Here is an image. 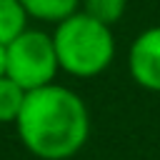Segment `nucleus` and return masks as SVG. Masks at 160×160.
Returning <instances> with one entry per match:
<instances>
[{"label":"nucleus","mask_w":160,"mask_h":160,"mask_svg":"<svg viewBox=\"0 0 160 160\" xmlns=\"http://www.w3.org/2000/svg\"><path fill=\"white\" fill-rule=\"evenodd\" d=\"M5 50H8V78L15 80L22 90L30 92L55 82L60 62L52 35L42 30H25L10 45H5Z\"/></svg>","instance_id":"obj_3"},{"label":"nucleus","mask_w":160,"mask_h":160,"mask_svg":"<svg viewBox=\"0 0 160 160\" xmlns=\"http://www.w3.org/2000/svg\"><path fill=\"white\" fill-rule=\"evenodd\" d=\"M8 75V50L5 45H0V78Z\"/></svg>","instance_id":"obj_9"},{"label":"nucleus","mask_w":160,"mask_h":160,"mask_svg":"<svg viewBox=\"0 0 160 160\" xmlns=\"http://www.w3.org/2000/svg\"><path fill=\"white\" fill-rule=\"evenodd\" d=\"M18 138L40 160H70L90 138V112L82 98L58 82L30 90L15 120Z\"/></svg>","instance_id":"obj_1"},{"label":"nucleus","mask_w":160,"mask_h":160,"mask_svg":"<svg viewBox=\"0 0 160 160\" xmlns=\"http://www.w3.org/2000/svg\"><path fill=\"white\" fill-rule=\"evenodd\" d=\"M52 42L60 70L72 78H95L105 72L115 58V38L110 25L98 22L82 10L55 25Z\"/></svg>","instance_id":"obj_2"},{"label":"nucleus","mask_w":160,"mask_h":160,"mask_svg":"<svg viewBox=\"0 0 160 160\" xmlns=\"http://www.w3.org/2000/svg\"><path fill=\"white\" fill-rule=\"evenodd\" d=\"M28 30V12L20 0H0V45H10Z\"/></svg>","instance_id":"obj_6"},{"label":"nucleus","mask_w":160,"mask_h":160,"mask_svg":"<svg viewBox=\"0 0 160 160\" xmlns=\"http://www.w3.org/2000/svg\"><path fill=\"white\" fill-rule=\"evenodd\" d=\"M130 78L152 92H160V25L142 30L128 52Z\"/></svg>","instance_id":"obj_4"},{"label":"nucleus","mask_w":160,"mask_h":160,"mask_svg":"<svg viewBox=\"0 0 160 160\" xmlns=\"http://www.w3.org/2000/svg\"><path fill=\"white\" fill-rule=\"evenodd\" d=\"M25 95L28 90H22L15 80H10L8 75L0 78V122H15L22 105H25Z\"/></svg>","instance_id":"obj_7"},{"label":"nucleus","mask_w":160,"mask_h":160,"mask_svg":"<svg viewBox=\"0 0 160 160\" xmlns=\"http://www.w3.org/2000/svg\"><path fill=\"white\" fill-rule=\"evenodd\" d=\"M82 12L95 18L98 22L102 25H115L122 15H125V8H128V0H82Z\"/></svg>","instance_id":"obj_8"},{"label":"nucleus","mask_w":160,"mask_h":160,"mask_svg":"<svg viewBox=\"0 0 160 160\" xmlns=\"http://www.w3.org/2000/svg\"><path fill=\"white\" fill-rule=\"evenodd\" d=\"M20 5L25 8L28 18L40 20V22H62L70 15L80 12L82 0H20Z\"/></svg>","instance_id":"obj_5"}]
</instances>
